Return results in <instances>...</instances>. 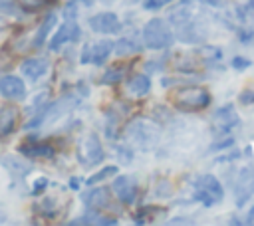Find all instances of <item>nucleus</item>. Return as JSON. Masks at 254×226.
Masks as SVG:
<instances>
[{"mask_svg": "<svg viewBox=\"0 0 254 226\" xmlns=\"http://www.w3.org/2000/svg\"><path fill=\"white\" fill-rule=\"evenodd\" d=\"M18 109L16 105H0V137L10 135L16 129Z\"/></svg>", "mask_w": 254, "mask_h": 226, "instance_id": "nucleus-14", "label": "nucleus"}, {"mask_svg": "<svg viewBox=\"0 0 254 226\" xmlns=\"http://www.w3.org/2000/svg\"><path fill=\"white\" fill-rule=\"evenodd\" d=\"M240 125V115L232 103H226L218 107L212 115V129L216 135H228L232 129Z\"/></svg>", "mask_w": 254, "mask_h": 226, "instance_id": "nucleus-6", "label": "nucleus"}, {"mask_svg": "<svg viewBox=\"0 0 254 226\" xmlns=\"http://www.w3.org/2000/svg\"><path fill=\"white\" fill-rule=\"evenodd\" d=\"M111 50H113V44H111L109 40H103V42H95L93 46L85 48L81 61H91V63L99 65V63H103V61L109 57Z\"/></svg>", "mask_w": 254, "mask_h": 226, "instance_id": "nucleus-10", "label": "nucleus"}, {"mask_svg": "<svg viewBox=\"0 0 254 226\" xmlns=\"http://www.w3.org/2000/svg\"><path fill=\"white\" fill-rule=\"evenodd\" d=\"M234 145V137H228V135H222V139L220 141H216V143H212V147H210V151H224V149H230Z\"/></svg>", "mask_w": 254, "mask_h": 226, "instance_id": "nucleus-27", "label": "nucleus"}, {"mask_svg": "<svg viewBox=\"0 0 254 226\" xmlns=\"http://www.w3.org/2000/svg\"><path fill=\"white\" fill-rule=\"evenodd\" d=\"M111 186H113V192L117 194V198L121 202H125V204L135 202V198H137V182H135L133 176H127V174L125 176H117Z\"/></svg>", "mask_w": 254, "mask_h": 226, "instance_id": "nucleus-9", "label": "nucleus"}, {"mask_svg": "<svg viewBox=\"0 0 254 226\" xmlns=\"http://www.w3.org/2000/svg\"><path fill=\"white\" fill-rule=\"evenodd\" d=\"M242 222H244V224H254V206L248 210V214H246V218H244Z\"/></svg>", "mask_w": 254, "mask_h": 226, "instance_id": "nucleus-31", "label": "nucleus"}, {"mask_svg": "<svg viewBox=\"0 0 254 226\" xmlns=\"http://www.w3.org/2000/svg\"><path fill=\"white\" fill-rule=\"evenodd\" d=\"M75 103H77V99H75V97H71V95H67V97H62L60 101H56V103L48 105L44 113L36 115V117L32 119V123H28V127H36V125H40L42 121H48V123H52V121L60 119L62 115H65L69 109H73V105H75Z\"/></svg>", "mask_w": 254, "mask_h": 226, "instance_id": "nucleus-7", "label": "nucleus"}, {"mask_svg": "<svg viewBox=\"0 0 254 226\" xmlns=\"http://www.w3.org/2000/svg\"><path fill=\"white\" fill-rule=\"evenodd\" d=\"M171 0H143V6H145V10H157V8H163Z\"/></svg>", "mask_w": 254, "mask_h": 226, "instance_id": "nucleus-29", "label": "nucleus"}, {"mask_svg": "<svg viewBox=\"0 0 254 226\" xmlns=\"http://www.w3.org/2000/svg\"><path fill=\"white\" fill-rule=\"evenodd\" d=\"M0 12H14V0H0Z\"/></svg>", "mask_w": 254, "mask_h": 226, "instance_id": "nucleus-30", "label": "nucleus"}, {"mask_svg": "<svg viewBox=\"0 0 254 226\" xmlns=\"http://www.w3.org/2000/svg\"><path fill=\"white\" fill-rule=\"evenodd\" d=\"M238 101H240V105H254V87L244 89V91L238 95Z\"/></svg>", "mask_w": 254, "mask_h": 226, "instance_id": "nucleus-28", "label": "nucleus"}, {"mask_svg": "<svg viewBox=\"0 0 254 226\" xmlns=\"http://www.w3.org/2000/svg\"><path fill=\"white\" fill-rule=\"evenodd\" d=\"M224 198V188L214 174H200L194 180V200L204 206H214Z\"/></svg>", "mask_w": 254, "mask_h": 226, "instance_id": "nucleus-3", "label": "nucleus"}, {"mask_svg": "<svg viewBox=\"0 0 254 226\" xmlns=\"http://www.w3.org/2000/svg\"><path fill=\"white\" fill-rule=\"evenodd\" d=\"M85 202L95 208V210H115L113 208V200H111V192L107 188H95L85 196Z\"/></svg>", "mask_w": 254, "mask_h": 226, "instance_id": "nucleus-13", "label": "nucleus"}, {"mask_svg": "<svg viewBox=\"0 0 254 226\" xmlns=\"http://www.w3.org/2000/svg\"><path fill=\"white\" fill-rule=\"evenodd\" d=\"M139 48H141V46H139V44H133L131 40H119V42H117V54H119V56H125V54L129 56V54L137 52Z\"/></svg>", "mask_w": 254, "mask_h": 226, "instance_id": "nucleus-21", "label": "nucleus"}, {"mask_svg": "<svg viewBox=\"0 0 254 226\" xmlns=\"http://www.w3.org/2000/svg\"><path fill=\"white\" fill-rule=\"evenodd\" d=\"M202 2H206L208 6H216V8L218 6H224V0H202Z\"/></svg>", "mask_w": 254, "mask_h": 226, "instance_id": "nucleus-32", "label": "nucleus"}, {"mask_svg": "<svg viewBox=\"0 0 254 226\" xmlns=\"http://www.w3.org/2000/svg\"><path fill=\"white\" fill-rule=\"evenodd\" d=\"M56 26V16L54 14H50L42 24H40V30H38V34H36V38H34V46L36 48H40L44 42H46V36L50 34V30Z\"/></svg>", "mask_w": 254, "mask_h": 226, "instance_id": "nucleus-20", "label": "nucleus"}, {"mask_svg": "<svg viewBox=\"0 0 254 226\" xmlns=\"http://www.w3.org/2000/svg\"><path fill=\"white\" fill-rule=\"evenodd\" d=\"M125 73H127V65H125V63L111 65V67L103 73L101 83H105V85H115V83H119V81L125 77Z\"/></svg>", "mask_w": 254, "mask_h": 226, "instance_id": "nucleus-19", "label": "nucleus"}, {"mask_svg": "<svg viewBox=\"0 0 254 226\" xmlns=\"http://www.w3.org/2000/svg\"><path fill=\"white\" fill-rule=\"evenodd\" d=\"M149 89H151V79H149L147 75H143V73L133 75V77L127 81V85H125V91H127L131 97H143V95L149 93Z\"/></svg>", "mask_w": 254, "mask_h": 226, "instance_id": "nucleus-16", "label": "nucleus"}, {"mask_svg": "<svg viewBox=\"0 0 254 226\" xmlns=\"http://www.w3.org/2000/svg\"><path fill=\"white\" fill-rule=\"evenodd\" d=\"M196 56H198V59L202 61V63H208V65H214V63H218L220 59H222V52H220V48H216V46H202V48H198L196 50Z\"/></svg>", "mask_w": 254, "mask_h": 226, "instance_id": "nucleus-18", "label": "nucleus"}, {"mask_svg": "<svg viewBox=\"0 0 254 226\" xmlns=\"http://www.w3.org/2000/svg\"><path fill=\"white\" fill-rule=\"evenodd\" d=\"M238 40H240V44H252V40H254V28L252 26H242L238 30Z\"/></svg>", "mask_w": 254, "mask_h": 226, "instance_id": "nucleus-25", "label": "nucleus"}, {"mask_svg": "<svg viewBox=\"0 0 254 226\" xmlns=\"http://www.w3.org/2000/svg\"><path fill=\"white\" fill-rule=\"evenodd\" d=\"M20 153L28 155V157H40V159H50L54 157V147L48 143H30V145H22Z\"/></svg>", "mask_w": 254, "mask_h": 226, "instance_id": "nucleus-17", "label": "nucleus"}, {"mask_svg": "<svg viewBox=\"0 0 254 226\" xmlns=\"http://www.w3.org/2000/svg\"><path fill=\"white\" fill-rule=\"evenodd\" d=\"M16 2L22 10H28V12H34V10H38L46 4V0H16Z\"/></svg>", "mask_w": 254, "mask_h": 226, "instance_id": "nucleus-26", "label": "nucleus"}, {"mask_svg": "<svg viewBox=\"0 0 254 226\" xmlns=\"http://www.w3.org/2000/svg\"><path fill=\"white\" fill-rule=\"evenodd\" d=\"M143 42L147 48L151 50H163L169 48L173 44V30L171 26L161 20V18H153L145 24L143 28Z\"/></svg>", "mask_w": 254, "mask_h": 226, "instance_id": "nucleus-2", "label": "nucleus"}, {"mask_svg": "<svg viewBox=\"0 0 254 226\" xmlns=\"http://www.w3.org/2000/svg\"><path fill=\"white\" fill-rule=\"evenodd\" d=\"M77 159L85 167H93L103 161V149L95 133H87L77 143Z\"/></svg>", "mask_w": 254, "mask_h": 226, "instance_id": "nucleus-5", "label": "nucleus"}, {"mask_svg": "<svg viewBox=\"0 0 254 226\" xmlns=\"http://www.w3.org/2000/svg\"><path fill=\"white\" fill-rule=\"evenodd\" d=\"M46 69H48V61L42 59V57H28V59L22 61V65H20V71H22L26 77H30V79L42 77V75L46 73Z\"/></svg>", "mask_w": 254, "mask_h": 226, "instance_id": "nucleus-15", "label": "nucleus"}, {"mask_svg": "<svg viewBox=\"0 0 254 226\" xmlns=\"http://www.w3.org/2000/svg\"><path fill=\"white\" fill-rule=\"evenodd\" d=\"M89 26L99 34H117L121 30V22L113 12H101L89 18Z\"/></svg>", "mask_w": 254, "mask_h": 226, "instance_id": "nucleus-8", "label": "nucleus"}, {"mask_svg": "<svg viewBox=\"0 0 254 226\" xmlns=\"http://www.w3.org/2000/svg\"><path fill=\"white\" fill-rule=\"evenodd\" d=\"M232 190H234L236 206L238 208L246 206V202L254 196V165H248L236 172L234 182H232Z\"/></svg>", "mask_w": 254, "mask_h": 226, "instance_id": "nucleus-4", "label": "nucleus"}, {"mask_svg": "<svg viewBox=\"0 0 254 226\" xmlns=\"http://www.w3.org/2000/svg\"><path fill=\"white\" fill-rule=\"evenodd\" d=\"M71 186H73V188H77V186H79V184H77V178H71Z\"/></svg>", "mask_w": 254, "mask_h": 226, "instance_id": "nucleus-33", "label": "nucleus"}, {"mask_svg": "<svg viewBox=\"0 0 254 226\" xmlns=\"http://www.w3.org/2000/svg\"><path fill=\"white\" fill-rule=\"evenodd\" d=\"M250 65H252V61H250L248 57H244V56H234V57L230 59V67L236 69V71H244V69H248Z\"/></svg>", "mask_w": 254, "mask_h": 226, "instance_id": "nucleus-24", "label": "nucleus"}, {"mask_svg": "<svg viewBox=\"0 0 254 226\" xmlns=\"http://www.w3.org/2000/svg\"><path fill=\"white\" fill-rule=\"evenodd\" d=\"M254 14V0H248L246 4H242V6H238L236 8V16L242 20V22H246V20H250V16Z\"/></svg>", "mask_w": 254, "mask_h": 226, "instance_id": "nucleus-22", "label": "nucleus"}, {"mask_svg": "<svg viewBox=\"0 0 254 226\" xmlns=\"http://www.w3.org/2000/svg\"><path fill=\"white\" fill-rule=\"evenodd\" d=\"M115 172H117L115 167H105V169H101L97 174L89 176V178H87V184H97L99 180H103V178H107V176H111V174H115Z\"/></svg>", "mask_w": 254, "mask_h": 226, "instance_id": "nucleus-23", "label": "nucleus"}, {"mask_svg": "<svg viewBox=\"0 0 254 226\" xmlns=\"http://www.w3.org/2000/svg\"><path fill=\"white\" fill-rule=\"evenodd\" d=\"M77 38H79V28L75 26V22H65V24L58 30V34L52 38L50 50H60L64 44L73 42V40H77Z\"/></svg>", "mask_w": 254, "mask_h": 226, "instance_id": "nucleus-12", "label": "nucleus"}, {"mask_svg": "<svg viewBox=\"0 0 254 226\" xmlns=\"http://www.w3.org/2000/svg\"><path fill=\"white\" fill-rule=\"evenodd\" d=\"M0 95L8 99H22L26 95V85L16 75H4L0 77Z\"/></svg>", "mask_w": 254, "mask_h": 226, "instance_id": "nucleus-11", "label": "nucleus"}, {"mask_svg": "<svg viewBox=\"0 0 254 226\" xmlns=\"http://www.w3.org/2000/svg\"><path fill=\"white\" fill-rule=\"evenodd\" d=\"M171 101L181 111H200L210 105V93L204 87L189 85L181 87L171 95Z\"/></svg>", "mask_w": 254, "mask_h": 226, "instance_id": "nucleus-1", "label": "nucleus"}]
</instances>
